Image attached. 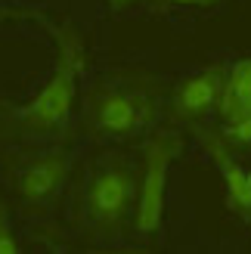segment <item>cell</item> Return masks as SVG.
Wrapping results in <instances>:
<instances>
[{"instance_id": "cell-1", "label": "cell", "mask_w": 251, "mask_h": 254, "mask_svg": "<svg viewBox=\"0 0 251 254\" xmlns=\"http://www.w3.org/2000/svg\"><path fill=\"white\" fill-rule=\"evenodd\" d=\"M155 118L152 84L140 74H115L93 84L84 103V124L96 136L127 139L143 133Z\"/></svg>"}, {"instance_id": "cell-2", "label": "cell", "mask_w": 251, "mask_h": 254, "mask_svg": "<svg viewBox=\"0 0 251 254\" xmlns=\"http://www.w3.org/2000/svg\"><path fill=\"white\" fill-rule=\"evenodd\" d=\"M140 180L124 158H103L90 171L81 192V223L96 239H118L133 220Z\"/></svg>"}, {"instance_id": "cell-3", "label": "cell", "mask_w": 251, "mask_h": 254, "mask_svg": "<svg viewBox=\"0 0 251 254\" xmlns=\"http://www.w3.org/2000/svg\"><path fill=\"white\" fill-rule=\"evenodd\" d=\"M81 44L71 31H59V65L50 74V81L41 87L28 106L16 112V124L28 133H50L68 118L74 93H78V71H81Z\"/></svg>"}, {"instance_id": "cell-4", "label": "cell", "mask_w": 251, "mask_h": 254, "mask_svg": "<svg viewBox=\"0 0 251 254\" xmlns=\"http://www.w3.org/2000/svg\"><path fill=\"white\" fill-rule=\"evenodd\" d=\"M180 152L177 133H155L143 149V177H140V198L133 211V230L140 236H155L165 214V186L171 161Z\"/></svg>"}, {"instance_id": "cell-5", "label": "cell", "mask_w": 251, "mask_h": 254, "mask_svg": "<svg viewBox=\"0 0 251 254\" xmlns=\"http://www.w3.org/2000/svg\"><path fill=\"white\" fill-rule=\"evenodd\" d=\"M223 84H227V68H220V65L205 68V71L192 74V78L180 81V87L174 90V99H171L174 121L195 124L205 115H211L214 109H220Z\"/></svg>"}, {"instance_id": "cell-6", "label": "cell", "mask_w": 251, "mask_h": 254, "mask_svg": "<svg viewBox=\"0 0 251 254\" xmlns=\"http://www.w3.org/2000/svg\"><path fill=\"white\" fill-rule=\"evenodd\" d=\"M205 152L211 155V161L217 164V171L223 177V186H227V205L230 211H236L239 217L251 220V183H248V171H242V164L233 158L230 152V139L227 133H214V130H198Z\"/></svg>"}, {"instance_id": "cell-7", "label": "cell", "mask_w": 251, "mask_h": 254, "mask_svg": "<svg viewBox=\"0 0 251 254\" xmlns=\"http://www.w3.org/2000/svg\"><path fill=\"white\" fill-rule=\"evenodd\" d=\"M68 174V155L62 152H47V155H37L31 161H25L19 174H16V192L19 198L31 201H47L50 195L59 189V183L65 180Z\"/></svg>"}, {"instance_id": "cell-8", "label": "cell", "mask_w": 251, "mask_h": 254, "mask_svg": "<svg viewBox=\"0 0 251 254\" xmlns=\"http://www.w3.org/2000/svg\"><path fill=\"white\" fill-rule=\"evenodd\" d=\"M251 96V56L233 62L227 71V84H223V99H220V118H230L245 99Z\"/></svg>"}, {"instance_id": "cell-9", "label": "cell", "mask_w": 251, "mask_h": 254, "mask_svg": "<svg viewBox=\"0 0 251 254\" xmlns=\"http://www.w3.org/2000/svg\"><path fill=\"white\" fill-rule=\"evenodd\" d=\"M223 133L233 146H251V115L236 124H223Z\"/></svg>"}, {"instance_id": "cell-10", "label": "cell", "mask_w": 251, "mask_h": 254, "mask_svg": "<svg viewBox=\"0 0 251 254\" xmlns=\"http://www.w3.org/2000/svg\"><path fill=\"white\" fill-rule=\"evenodd\" d=\"M16 251H19V242H16V236H12L6 217L0 214V254H16Z\"/></svg>"}, {"instance_id": "cell-11", "label": "cell", "mask_w": 251, "mask_h": 254, "mask_svg": "<svg viewBox=\"0 0 251 254\" xmlns=\"http://www.w3.org/2000/svg\"><path fill=\"white\" fill-rule=\"evenodd\" d=\"M248 115H251V96H248V99H245V103H242L239 109H236V112H233V115H230V118H223V124H236V121H242V118H248Z\"/></svg>"}, {"instance_id": "cell-12", "label": "cell", "mask_w": 251, "mask_h": 254, "mask_svg": "<svg viewBox=\"0 0 251 254\" xmlns=\"http://www.w3.org/2000/svg\"><path fill=\"white\" fill-rule=\"evenodd\" d=\"M168 3H186V6H214L220 0H168Z\"/></svg>"}, {"instance_id": "cell-13", "label": "cell", "mask_w": 251, "mask_h": 254, "mask_svg": "<svg viewBox=\"0 0 251 254\" xmlns=\"http://www.w3.org/2000/svg\"><path fill=\"white\" fill-rule=\"evenodd\" d=\"M109 3H112V6H121V3H127V0H109Z\"/></svg>"}, {"instance_id": "cell-14", "label": "cell", "mask_w": 251, "mask_h": 254, "mask_svg": "<svg viewBox=\"0 0 251 254\" xmlns=\"http://www.w3.org/2000/svg\"><path fill=\"white\" fill-rule=\"evenodd\" d=\"M248 183H251V171H248Z\"/></svg>"}]
</instances>
